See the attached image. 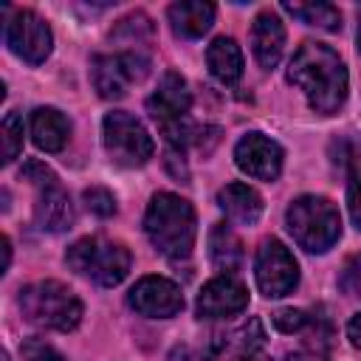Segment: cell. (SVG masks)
Wrapping results in <instances>:
<instances>
[{"instance_id": "25", "label": "cell", "mask_w": 361, "mask_h": 361, "mask_svg": "<svg viewBox=\"0 0 361 361\" xmlns=\"http://www.w3.org/2000/svg\"><path fill=\"white\" fill-rule=\"evenodd\" d=\"M338 285L347 296H358L361 299V254H353L338 274Z\"/></svg>"}, {"instance_id": "9", "label": "cell", "mask_w": 361, "mask_h": 361, "mask_svg": "<svg viewBox=\"0 0 361 361\" xmlns=\"http://www.w3.org/2000/svg\"><path fill=\"white\" fill-rule=\"evenodd\" d=\"M149 59L141 51H118V54H99L90 62L93 87L102 99H121L133 82L147 76Z\"/></svg>"}, {"instance_id": "4", "label": "cell", "mask_w": 361, "mask_h": 361, "mask_svg": "<svg viewBox=\"0 0 361 361\" xmlns=\"http://www.w3.org/2000/svg\"><path fill=\"white\" fill-rule=\"evenodd\" d=\"M288 231L299 243V248L310 254H324L341 237V214L322 195H302L285 212Z\"/></svg>"}, {"instance_id": "19", "label": "cell", "mask_w": 361, "mask_h": 361, "mask_svg": "<svg viewBox=\"0 0 361 361\" xmlns=\"http://www.w3.org/2000/svg\"><path fill=\"white\" fill-rule=\"evenodd\" d=\"M206 65L217 82L234 85L243 76V51L231 37H217L206 48Z\"/></svg>"}, {"instance_id": "3", "label": "cell", "mask_w": 361, "mask_h": 361, "mask_svg": "<svg viewBox=\"0 0 361 361\" xmlns=\"http://www.w3.org/2000/svg\"><path fill=\"white\" fill-rule=\"evenodd\" d=\"M20 310L25 316V322L45 327V330H59V333H68L82 322L79 296L56 279H42V282L25 285L20 290Z\"/></svg>"}, {"instance_id": "31", "label": "cell", "mask_w": 361, "mask_h": 361, "mask_svg": "<svg viewBox=\"0 0 361 361\" xmlns=\"http://www.w3.org/2000/svg\"><path fill=\"white\" fill-rule=\"evenodd\" d=\"M358 51H361V23H358Z\"/></svg>"}, {"instance_id": "2", "label": "cell", "mask_w": 361, "mask_h": 361, "mask_svg": "<svg viewBox=\"0 0 361 361\" xmlns=\"http://www.w3.org/2000/svg\"><path fill=\"white\" fill-rule=\"evenodd\" d=\"M144 231L149 243L158 248V254L169 259L189 257L197 237V220H195L192 203L172 192L152 195L144 214Z\"/></svg>"}, {"instance_id": "14", "label": "cell", "mask_w": 361, "mask_h": 361, "mask_svg": "<svg viewBox=\"0 0 361 361\" xmlns=\"http://www.w3.org/2000/svg\"><path fill=\"white\" fill-rule=\"evenodd\" d=\"M195 307H197L200 319H228L248 307V290L240 279L223 274L203 285Z\"/></svg>"}, {"instance_id": "30", "label": "cell", "mask_w": 361, "mask_h": 361, "mask_svg": "<svg viewBox=\"0 0 361 361\" xmlns=\"http://www.w3.org/2000/svg\"><path fill=\"white\" fill-rule=\"evenodd\" d=\"M285 361H324L319 353H293V355H288Z\"/></svg>"}, {"instance_id": "27", "label": "cell", "mask_w": 361, "mask_h": 361, "mask_svg": "<svg viewBox=\"0 0 361 361\" xmlns=\"http://www.w3.org/2000/svg\"><path fill=\"white\" fill-rule=\"evenodd\" d=\"M307 322H310V316H307L305 310L285 307V310L274 313V324H276V330H282V333H299V330H305Z\"/></svg>"}, {"instance_id": "7", "label": "cell", "mask_w": 361, "mask_h": 361, "mask_svg": "<svg viewBox=\"0 0 361 361\" xmlns=\"http://www.w3.org/2000/svg\"><path fill=\"white\" fill-rule=\"evenodd\" d=\"M102 138H104V149H107L110 161L118 166H141L155 152V144H152V135L147 133V127L124 110H113L104 116Z\"/></svg>"}, {"instance_id": "16", "label": "cell", "mask_w": 361, "mask_h": 361, "mask_svg": "<svg viewBox=\"0 0 361 361\" xmlns=\"http://www.w3.org/2000/svg\"><path fill=\"white\" fill-rule=\"evenodd\" d=\"M217 206L226 212L231 223L254 226L262 214V197L248 183H226L217 192Z\"/></svg>"}, {"instance_id": "20", "label": "cell", "mask_w": 361, "mask_h": 361, "mask_svg": "<svg viewBox=\"0 0 361 361\" xmlns=\"http://www.w3.org/2000/svg\"><path fill=\"white\" fill-rule=\"evenodd\" d=\"M209 257L220 271H234L243 262V243L228 223H214L209 231Z\"/></svg>"}, {"instance_id": "24", "label": "cell", "mask_w": 361, "mask_h": 361, "mask_svg": "<svg viewBox=\"0 0 361 361\" xmlns=\"http://www.w3.org/2000/svg\"><path fill=\"white\" fill-rule=\"evenodd\" d=\"M0 133H3V164H11L23 152V118H20V113H6Z\"/></svg>"}, {"instance_id": "10", "label": "cell", "mask_w": 361, "mask_h": 361, "mask_svg": "<svg viewBox=\"0 0 361 361\" xmlns=\"http://www.w3.org/2000/svg\"><path fill=\"white\" fill-rule=\"evenodd\" d=\"M254 276L268 299L288 296L299 282V265L279 240H265L254 259Z\"/></svg>"}, {"instance_id": "29", "label": "cell", "mask_w": 361, "mask_h": 361, "mask_svg": "<svg viewBox=\"0 0 361 361\" xmlns=\"http://www.w3.org/2000/svg\"><path fill=\"white\" fill-rule=\"evenodd\" d=\"M347 338L353 341L355 350H361V313H355V316L350 319V324H347Z\"/></svg>"}, {"instance_id": "8", "label": "cell", "mask_w": 361, "mask_h": 361, "mask_svg": "<svg viewBox=\"0 0 361 361\" xmlns=\"http://www.w3.org/2000/svg\"><path fill=\"white\" fill-rule=\"evenodd\" d=\"M25 180H31L37 186V203H34V220L42 231H65L73 223V206L68 192L62 189V183L56 180V175L42 166L39 161L25 164L23 169Z\"/></svg>"}, {"instance_id": "15", "label": "cell", "mask_w": 361, "mask_h": 361, "mask_svg": "<svg viewBox=\"0 0 361 361\" xmlns=\"http://www.w3.org/2000/svg\"><path fill=\"white\" fill-rule=\"evenodd\" d=\"M251 51L262 68H274L285 51V25L274 11H259L251 25Z\"/></svg>"}, {"instance_id": "26", "label": "cell", "mask_w": 361, "mask_h": 361, "mask_svg": "<svg viewBox=\"0 0 361 361\" xmlns=\"http://www.w3.org/2000/svg\"><path fill=\"white\" fill-rule=\"evenodd\" d=\"M85 203H87V209H90L93 214H99V217H110V214L116 212V197H113V192H107V189H102V186L85 189Z\"/></svg>"}, {"instance_id": "28", "label": "cell", "mask_w": 361, "mask_h": 361, "mask_svg": "<svg viewBox=\"0 0 361 361\" xmlns=\"http://www.w3.org/2000/svg\"><path fill=\"white\" fill-rule=\"evenodd\" d=\"M23 355H25V361H65L51 344L39 341V338H28L23 344Z\"/></svg>"}, {"instance_id": "13", "label": "cell", "mask_w": 361, "mask_h": 361, "mask_svg": "<svg viewBox=\"0 0 361 361\" xmlns=\"http://www.w3.org/2000/svg\"><path fill=\"white\" fill-rule=\"evenodd\" d=\"M282 158H285L282 147L262 133H248L234 147L237 166L257 180H274L282 172Z\"/></svg>"}, {"instance_id": "11", "label": "cell", "mask_w": 361, "mask_h": 361, "mask_svg": "<svg viewBox=\"0 0 361 361\" xmlns=\"http://www.w3.org/2000/svg\"><path fill=\"white\" fill-rule=\"evenodd\" d=\"M6 45L11 48V54L25 59L28 65H39L51 54L54 37H51L48 23L39 14L20 8L6 20Z\"/></svg>"}, {"instance_id": "6", "label": "cell", "mask_w": 361, "mask_h": 361, "mask_svg": "<svg viewBox=\"0 0 361 361\" xmlns=\"http://www.w3.org/2000/svg\"><path fill=\"white\" fill-rule=\"evenodd\" d=\"M189 107H192V93L186 87V79L175 71H166L158 79V87L152 90V96L147 99L149 116L161 124L166 141L178 149H183L195 135V130L186 124Z\"/></svg>"}, {"instance_id": "17", "label": "cell", "mask_w": 361, "mask_h": 361, "mask_svg": "<svg viewBox=\"0 0 361 361\" xmlns=\"http://www.w3.org/2000/svg\"><path fill=\"white\" fill-rule=\"evenodd\" d=\"M71 138V121L56 107H37L31 113V141L45 152H59Z\"/></svg>"}, {"instance_id": "1", "label": "cell", "mask_w": 361, "mask_h": 361, "mask_svg": "<svg viewBox=\"0 0 361 361\" xmlns=\"http://www.w3.org/2000/svg\"><path fill=\"white\" fill-rule=\"evenodd\" d=\"M288 82H293L305 93L307 104L322 116H330L344 104L350 85L341 56L324 42L299 45L288 65Z\"/></svg>"}, {"instance_id": "21", "label": "cell", "mask_w": 361, "mask_h": 361, "mask_svg": "<svg viewBox=\"0 0 361 361\" xmlns=\"http://www.w3.org/2000/svg\"><path fill=\"white\" fill-rule=\"evenodd\" d=\"M282 8L288 14H293L296 20L307 23V25H316L322 31H338L341 28V14L330 3H322V0L319 3L316 0H310V3H282Z\"/></svg>"}, {"instance_id": "22", "label": "cell", "mask_w": 361, "mask_h": 361, "mask_svg": "<svg viewBox=\"0 0 361 361\" xmlns=\"http://www.w3.org/2000/svg\"><path fill=\"white\" fill-rule=\"evenodd\" d=\"M262 327L257 319H251L248 324H243L240 330H234L231 336H223V353L234 355L237 361H248L254 358V353L262 347Z\"/></svg>"}, {"instance_id": "32", "label": "cell", "mask_w": 361, "mask_h": 361, "mask_svg": "<svg viewBox=\"0 0 361 361\" xmlns=\"http://www.w3.org/2000/svg\"><path fill=\"white\" fill-rule=\"evenodd\" d=\"M3 361H8V358H3Z\"/></svg>"}, {"instance_id": "5", "label": "cell", "mask_w": 361, "mask_h": 361, "mask_svg": "<svg viewBox=\"0 0 361 361\" xmlns=\"http://www.w3.org/2000/svg\"><path fill=\"white\" fill-rule=\"evenodd\" d=\"M65 262L76 274L93 279L96 285L113 288L127 276L133 257L121 243H113L104 237H82L68 248Z\"/></svg>"}, {"instance_id": "12", "label": "cell", "mask_w": 361, "mask_h": 361, "mask_svg": "<svg viewBox=\"0 0 361 361\" xmlns=\"http://www.w3.org/2000/svg\"><path fill=\"white\" fill-rule=\"evenodd\" d=\"M130 307L147 319H169L183 310L180 288L166 276H144L127 296Z\"/></svg>"}, {"instance_id": "23", "label": "cell", "mask_w": 361, "mask_h": 361, "mask_svg": "<svg viewBox=\"0 0 361 361\" xmlns=\"http://www.w3.org/2000/svg\"><path fill=\"white\" fill-rule=\"evenodd\" d=\"M347 206L353 223L361 228V138L353 141L347 152Z\"/></svg>"}, {"instance_id": "18", "label": "cell", "mask_w": 361, "mask_h": 361, "mask_svg": "<svg viewBox=\"0 0 361 361\" xmlns=\"http://www.w3.org/2000/svg\"><path fill=\"white\" fill-rule=\"evenodd\" d=\"M169 25L178 37H203L214 23V6L203 0H180L169 6Z\"/></svg>"}]
</instances>
